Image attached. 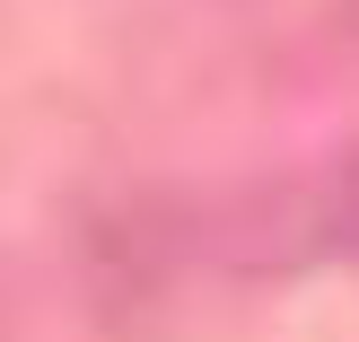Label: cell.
Masks as SVG:
<instances>
[{
  "instance_id": "obj_1",
  "label": "cell",
  "mask_w": 359,
  "mask_h": 342,
  "mask_svg": "<svg viewBox=\"0 0 359 342\" xmlns=\"http://www.w3.org/2000/svg\"><path fill=\"white\" fill-rule=\"evenodd\" d=\"M316 211H325V237L342 246V255H359V158H342V176L325 185V202H316Z\"/></svg>"
}]
</instances>
